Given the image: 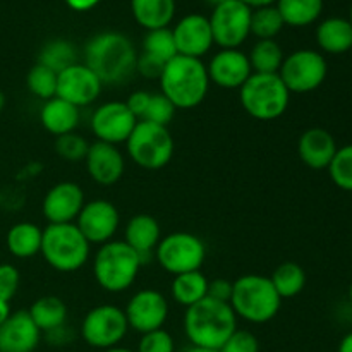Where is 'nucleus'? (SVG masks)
Listing matches in <instances>:
<instances>
[{"label":"nucleus","mask_w":352,"mask_h":352,"mask_svg":"<svg viewBox=\"0 0 352 352\" xmlns=\"http://www.w3.org/2000/svg\"><path fill=\"white\" fill-rule=\"evenodd\" d=\"M339 352H352V332L347 333L339 344Z\"/></svg>","instance_id":"09e8293b"},{"label":"nucleus","mask_w":352,"mask_h":352,"mask_svg":"<svg viewBox=\"0 0 352 352\" xmlns=\"http://www.w3.org/2000/svg\"><path fill=\"white\" fill-rule=\"evenodd\" d=\"M41 336L30 313L14 311L0 325V352H34Z\"/></svg>","instance_id":"412c9836"},{"label":"nucleus","mask_w":352,"mask_h":352,"mask_svg":"<svg viewBox=\"0 0 352 352\" xmlns=\"http://www.w3.org/2000/svg\"><path fill=\"white\" fill-rule=\"evenodd\" d=\"M208 278L201 270L175 275L170 284V294L177 305L189 308L208 296Z\"/></svg>","instance_id":"c85d7f7f"},{"label":"nucleus","mask_w":352,"mask_h":352,"mask_svg":"<svg viewBox=\"0 0 352 352\" xmlns=\"http://www.w3.org/2000/svg\"><path fill=\"white\" fill-rule=\"evenodd\" d=\"M329 74V64L323 54L311 50V48H301L285 55L280 65L278 76L284 81L289 93L296 95H306L325 82Z\"/></svg>","instance_id":"9d476101"},{"label":"nucleus","mask_w":352,"mask_h":352,"mask_svg":"<svg viewBox=\"0 0 352 352\" xmlns=\"http://www.w3.org/2000/svg\"><path fill=\"white\" fill-rule=\"evenodd\" d=\"M241 2H244L246 6H250L251 9H256V7H263V6H272L274 2H277V0H241Z\"/></svg>","instance_id":"8fccbe9b"},{"label":"nucleus","mask_w":352,"mask_h":352,"mask_svg":"<svg viewBox=\"0 0 352 352\" xmlns=\"http://www.w3.org/2000/svg\"><path fill=\"white\" fill-rule=\"evenodd\" d=\"M41 236H43V229H40L36 223L19 222L10 227L7 232V250L12 256L21 258V260L33 258L40 254Z\"/></svg>","instance_id":"cd10ccee"},{"label":"nucleus","mask_w":352,"mask_h":352,"mask_svg":"<svg viewBox=\"0 0 352 352\" xmlns=\"http://www.w3.org/2000/svg\"><path fill=\"white\" fill-rule=\"evenodd\" d=\"M6 102H7L6 95H3V91H2V89H0V113H2L3 109H6Z\"/></svg>","instance_id":"864d4df0"},{"label":"nucleus","mask_w":352,"mask_h":352,"mask_svg":"<svg viewBox=\"0 0 352 352\" xmlns=\"http://www.w3.org/2000/svg\"><path fill=\"white\" fill-rule=\"evenodd\" d=\"M277 9L284 24L305 28L315 23L323 12V0H277Z\"/></svg>","instance_id":"c756f323"},{"label":"nucleus","mask_w":352,"mask_h":352,"mask_svg":"<svg viewBox=\"0 0 352 352\" xmlns=\"http://www.w3.org/2000/svg\"><path fill=\"white\" fill-rule=\"evenodd\" d=\"M85 203L81 186L72 181H62L45 192L41 213L48 223H74Z\"/></svg>","instance_id":"f3484780"},{"label":"nucleus","mask_w":352,"mask_h":352,"mask_svg":"<svg viewBox=\"0 0 352 352\" xmlns=\"http://www.w3.org/2000/svg\"><path fill=\"white\" fill-rule=\"evenodd\" d=\"M127 155L144 170H160L170 164L175 151L174 138L165 126L138 120L126 143Z\"/></svg>","instance_id":"6e6552de"},{"label":"nucleus","mask_w":352,"mask_h":352,"mask_svg":"<svg viewBox=\"0 0 352 352\" xmlns=\"http://www.w3.org/2000/svg\"><path fill=\"white\" fill-rule=\"evenodd\" d=\"M102 89L103 85L96 78L95 72L78 62L57 74V95L55 96L65 100L78 109H82L95 103L102 95Z\"/></svg>","instance_id":"dca6fc26"},{"label":"nucleus","mask_w":352,"mask_h":352,"mask_svg":"<svg viewBox=\"0 0 352 352\" xmlns=\"http://www.w3.org/2000/svg\"><path fill=\"white\" fill-rule=\"evenodd\" d=\"M89 143L74 131V133L64 134V136H58L55 140V153L65 162H81L86 158L88 153Z\"/></svg>","instance_id":"4c0bfd02"},{"label":"nucleus","mask_w":352,"mask_h":352,"mask_svg":"<svg viewBox=\"0 0 352 352\" xmlns=\"http://www.w3.org/2000/svg\"><path fill=\"white\" fill-rule=\"evenodd\" d=\"M168 311L170 308H168L167 298L157 289H141L124 308L129 329L136 330L141 336L164 329Z\"/></svg>","instance_id":"4468645a"},{"label":"nucleus","mask_w":352,"mask_h":352,"mask_svg":"<svg viewBox=\"0 0 352 352\" xmlns=\"http://www.w3.org/2000/svg\"><path fill=\"white\" fill-rule=\"evenodd\" d=\"M136 124L138 119L127 109L126 102L119 100L105 102L96 107L89 120V127L96 141L116 144V146L126 143Z\"/></svg>","instance_id":"ddd939ff"},{"label":"nucleus","mask_w":352,"mask_h":352,"mask_svg":"<svg viewBox=\"0 0 352 352\" xmlns=\"http://www.w3.org/2000/svg\"><path fill=\"white\" fill-rule=\"evenodd\" d=\"M251 9L241 0H226L213 7L210 19L213 43L220 48H239L251 34Z\"/></svg>","instance_id":"f8f14e48"},{"label":"nucleus","mask_w":352,"mask_h":352,"mask_svg":"<svg viewBox=\"0 0 352 352\" xmlns=\"http://www.w3.org/2000/svg\"><path fill=\"white\" fill-rule=\"evenodd\" d=\"M10 315H12V309H10V301L0 299V325H2V323L6 322Z\"/></svg>","instance_id":"de8ad7c7"},{"label":"nucleus","mask_w":352,"mask_h":352,"mask_svg":"<svg viewBox=\"0 0 352 352\" xmlns=\"http://www.w3.org/2000/svg\"><path fill=\"white\" fill-rule=\"evenodd\" d=\"M85 165L93 182L109 188L122 179L124 170H126V158L116 144L95 141L89 144Z\"/></svg>","instance_id":"aec40b11"},{"label":"nucleus","mask_w":352,"mask_h":352,"mask_svg":"<svg viewBox=\"0 0 352 352\" xmlns=\"http://www.w3.org/2000/svg\"><path fill=\"white\" fill-rule=\"evenodd\" d=\"M284 26V19L274 3L256 7L251 12V34H254L258 40H275Z\"/></svg>","instance_id":"72a5a7b5"},{"label":"nucleus","mask_w":352,"mask_h":352,"mask_svg":"<svg viewBox=\"0 0 352 352\" xmlns=\"http://www.w3.org/2000/svg\"><path fill=\"white\" fill-rule=\"evenodd\" d=\"M138 52L133 41L119 31H103L89 38L85 47L86 67L103 86H122L136 74Z\"/></svg>","instance_id":"f257e3e1"},{"label":"nucleus","mask_w":352,"mask_h":352,"mask_svg":"<svg viewBox=\"0 0 352 352\" xmlns=\"http://www.w3.org/2000/svg\"><path fill=\"white\" fill-rule=\"evenodd\" d=\"M102 0H65L69 7L72 10H78V12H86V10H91L93 7H96Z\"/></svg>","instance_id":"49530a36"},{"label":"nucleus","mask_w":352,"mask_h":352,"mask_svg":"<svg viewBox=\"0 0 352 352\" xmlns=\"http://www.w3.org/2000/svg\"><path fill=\"white\" fill-rule=\"evenodd\" d=\"M230 308L237 318L253 325H263L278 315L282 298L275 291L270 277L246 274L232 282Z\"/></svg>","instance_id":"20e7f679"},{"label":"nucleus","mask_w":352,"mask_h":352,"mask_svg":"<svg viewBox=\"0 0 352 352\" xmlns=\"http://www.w3.org/2000/svg\"><path fill=\"white\" fill-rule=\"evenodd\" d=\"M284 57V50L275 40H258L248 54L251 69L258 74H278Z\"/></svg>","instance_id":"2f4dec72"},{"label":"nucleus","mask_w":352,"mask_h":352,"mask_svg":"<svg viewBox=\"0 0 352 352\" xmlns=\"http://www.w3.org/2000/svg\"><path fill=\"white\" fill-rule=\"evenodd\" d=\"M206 2H208V3H212V6L215 7V6H219V3L226 2V0H206Z\"/></svg>","instance_id":"5fc2aeb1"},{"label":"nucleus","mask_w":352,"mask_h":352,"mask_svg":"<svg viewBox=\"0 0 352 352\" xmlns=\"http://www.w3.org/2000/svg\"><path fill=\"white\" fill-rule=\"evenodd\" d=\"M327 170L337 188L352 192V144H346L337 150L336 157Z\"/></svg>","instance_id":"e433bc0d"},{"label":"nucleus","mask_w":352,"mask_h":352,"mask_svg":"<svg viewBox=\"0 0 352 352\" xmlns=\"http://www.w3.org/2000/svg\"><path fill=\"white\" fill-rule=\"evenodd\" d=\"M172 34H174L177 55L184 57L201 58L215 45L210 19L203 14H188L179 19L172 30Z\"/></svg>","instance_id":"6ab92c4d"},{"label":"nucleus","mask_w":352,"mask_h":352,"mask_svg":"<svg viewBox=\"0 0 352 352\" xmlns=\"http://www.w3.org/2000/svg\"><path fill=\"white\" fill-rule=\"evenodd\" d=\"M40 254L54 270L72 274L88 263L91 244L76 223H48L41 236Z\"/></svg>","instance_id":"423d86ee"},{"label":"nucleus","mask_w":352,"mask_h":352,"mask_svg":"<svg viewBox=\"0 0 352 352\" xmlns=\"http://www.w3.org/2000/svg\"><path fill=\"white\" fill-rule=\"evenodd\" d=\"M160 93L167 96L177 110L196 109L206 98L210 78L201 58L175 55L165 64L160 79Z\"/></svg>","instance_id":"7ed1b4c3"},{"label":"nucleus","mask_w":352,"mask_h":352,"mask_svg":"<svg viewBox=\"0 0 352 352\" xmlns=\"http://www.w3.org/2000/svg\"><path fill=\"white\" fill-rule=\"evenodd\" d=\"M129 332L126 313L116 305H98L89 309L81 323V337L89 347L105 351L119 346Z\"/></svg>","instance_id":"9b49d317"},{"label":"nucleus","mask_w":352,"mask_h":352,"mask_svg":"<svg viewBox=\"0 0 352 352\" xmlns=\"http://www.w3.org/2000/svg\"><path fill=\"white\" fill-rule=\"evenodd\" d=\"M74 223L89 244L102 246L113 241L120 226V213L109 199H91L85 203Z\"/></svg>","instance_id":"2eb2a0df"},{"label":"nucleus","mask_w":352,"mask_h":352,"mask_svg":"<svg viewBox=\"0 0 352 352\" xmlns=\"http://www.w3.org/2000/svg\"><path fill=\"white\" fill-rule=\"evenodd\" d=\"M28 313L41 333H50L65 327L69 309L67 305L57 296H43L31 305Z\"/></svg>","instance_id":"a878e982"},{"label":"nucleus","mask_w":352,"mask_h":352,"mask_svg":"<svg viewBox=\"0 0 352 352\" xmlns=\"http://www.w3.org/2000/svg\"><path fill=\"white\" fill-rule=\"evenodd\" d=\"M150 96H151L150 91H144V89H138V91L131 93L129 98L126 100L127 109L131 110V113H133V116L136 117L138 120L143 119L144 112H146L148 102H150Z\"/></svg>","instance_id":"c03bdc74"},{"label":"nucleus","mask_w":352,"mask_h":352,"mask_svg":"<svg viewBox=\"0 0 352 352\" xmlns=\"http://www.w3.org/2000/svg\"><path fill=\"white\" fill-rule=\"evenodd\" d=\"M351 50H352V48H351Z\"/></svg>","instance_id":"13d9d810"},{"label":"nucleus","mask_w":352,"mask_h":352,"mask_svg":"<svg viewBox=\"0 0 352 352\" xmlns=\"http://www.w3.org/2000/svg\"><path fill=\"white\" fill-rule=\"evenodd\" d=\"M134 19L146 31L168 28L175 16V0H131Z\"/></svg>","instance_id":"bb28decb"},{"label":"nucleus","mask_w":352,"mask_h":352,"mask_svg":"<svg viewBox=\"0 0 352 352\" xmlns=\"http://www.w3.org/2000/svg\"><path fill=\"white\" fill-rule=\"evenodd\" d=\"M220 352H260V342L250 330L237 329L219 349Z\"/></svg>","instance_id":"a19ab883"},{"label":"nucleus","mask_w":352,"mask_h":352,"mask_svg":"<svg viewBox=\"0 0 352 352\" xmlns=\"http://www.w3.org/2000/svg\"><path fill=\"white\" fill-rule=\"evenodd\" d=\"M160 241L162 227L153 215L138 213L127 220L124 229V243L140 254L143 265H146V258L155 256V250Z\"/></svg>","instance_id":"5701e85b"},{"label":"nucleus","mask_w":352,"mask_h":352,"mask_svg":"<svg viewBox=\"0 0 352 352\" xmlns=\"http://www.w3.org/2000/svg\"><path fill=\"white\" fill-rule=\"evenodd\" d=\"M184 352H220L217 349H206V347H196V346H191L188 347Z\"/></svg>","instance_id":"3c124183"},{"label":"nucleus","mask_w":352,"mask_h":352,"mask_svg":"<svg viewBox=\"0 0 352 352\" xmlns=\"http://www.w3.org/2000/svg\"><path fill=\"white\" fill-rule=\"evenodd\" d=\"M208 298L220 302H230L232 298V282L227 278H213L208 282Z\"/></svg>","instance_id":"a18cd8bd"},{"label":"nucleus","mask_w":352,"mask_h":352,"mask_svg":"<svg viewBox=\"0 0 352 352\" xmlns=\"http://www.w3.org/2000/svg\"><path fill=\"white\" fill-rule=\"evenodd\" d=\"M21 274L14 265L2 263L0 265V299L10 301L19 291Z\"/></svg>","instance_id":"79ce46f5"},{"label":"nucleus","mask_w":352,"mask_h":352,"mask_svg":"<svg viewBox=\"0 0 352 352\" xmlns=\"http://www.w3.org/2000/svg\"><path fill=\"white\" fill-rule=\"evenodd\" d=\"M349 21H351V24H352V6H351V14H349Z\"/></svg>","instance_id":"4d7b16f0"},{"label":"nucleus","mask_w":352,"mask_h":352,"mask_svg":"<svg viewBox=\"0 0 352 352\" xmlns=\"http://www.w3.org/2000/svg\"><path fill=\"white\" fill-rule=\"evenodd\" d=\"M337 141L327 129L311 127L299 136L298 155L302 164L313 170H327L336 157Z\"/></svg>","instance_id":"4be33fe9"},{"label":"nucleus","mask_w":352,"mask_h":352,"mask_svg":"<svg viewBox=\"0 0 352 352\" xmlns=\"http://www.w3.org/2000/svg\"><path fill=\"white\" fill-rule=\"evenodd\" d=\"M26 86L31 95L47 102L57 95V72L36 62L28 72Z\"/></svg>","instance_id":"f704fd0d"},{"label":"nucleus","mask_w":352,"mask_h":352,"mask_svg":"<svg viewBox=\"0 0 352 352\" xmlns=\"http://www.w3.org/2000/svg\"><path fill=\"white\" fill-rule=\"evenodd\" d=\"M349 301H351V305H352V284H351V287H349Z\"/></svg>","instance_id":"6e6d98bb"},{"label":"nucleus","mask_w":352,"mask_h":352,"mask_svg":"<svg viewBox=\"0 0 352 352\" xmlns=\"http://www.w3.org/2000/svg\"><path fill=\"white\" fill-rule=\"evenodd\" d=\"M38 64L52 69L54 72H62L64 69L78 64V50L67 40H50L41 47L38 54Z\"/></svg>","instance_id":"473e14b6"},{"label":"nucleus","mask_w":352,"mask_h":352,"mask_svg":"<svg viewBox=\"0 0 352 352\" xmlns=\"http://www.w3.org/2000/svg\"><path fill=\"white\" fill-rule=\"evenodd\" d=\"M184 333L191 346L219 351L237 330V316L229 302L208 298L186 308Z\"/></svg>","instance_id":"f03ea898"},{"label":"nucleus","mask_w":352,"mask_h":352,"mask_svg":"<svg viewBox=\"0 0 352 352\" xmlns=\"http://www.w3.org/2000/svg\"><path fill=\"white\" fill-rule=\"evenodd\" d=\"M210 82L223 89H239L253 74L248 54L239 48H220L208 65Z\"/></svg>","instance_id":"a211bd4d"},{"label":"nucleus","mask_w":352,"mask_h":352,"mask_svg":"<svg viewBox=\"0 0 352 352\" xmlns=\"http://www.w3.org/2000/svg\"><path fill=\"white\" fill-rule=\"evenodd\" d=\"M165 62H162L160 58L153 57V55H148L144 52L138 54V60H136V72L140 76L146 79H155L158 81L164 72Z\"/></svg>","instance_id":"37998d69"},{"label":"nucleus","mask_w":352,"mask_h":352,"mask_svg":"<svg viewBox=\"0 0 352 352\" xmlns=\"http://www.w3.org/2000/svg\"><path fill=\"white\" fill-rule=\"evenodd\" d=\"M102 352H136L133 349H129V347H120V346H116V347H110V349H105Z\"/></svg>","instance_id":"603ef678"},{"label":"nucleus","mask_w":352,"mask_h":352,"mask_svg":"<svg viewBox=\"0 0 352 352\" xmlns=\"http://www.w3.org/2000/svg\"><path fill=\"white\" fill-rule=\"evenodd\" d=\"M143 52L148 55L160 58L162 62L167 64L170 58L177 55L175 48L174 34L168 28H160V30H151L144 34L143 38Z\"/></svg>","instance_id":"c9c22d12"},{"label":"nucleus","mask_w":352,"mask_h":352,"mask_svg":"<svg viewBox=\"0 0 352 352\" xmlns=\"http://www.w3.org/2000/svg\"><path fill=\"white\" fill-rule=\"evenodd\" d=\"M206 258V246L201 237L179 230L162 237L155 250V260L170 275L201 270Z\"/></svg>","instance_id":"1a4fd4ad"},{"label":"nucleus","mask_w":352,"mask_h":352,"mask_svg":"<svg viewBox=\"0 0 352 352\" xmlns=\"http://www.w3.org/2000/svg\"><path fill=\"white\" fill-rule=\"evenodd\" d=\"M175 107L170 100L167 98L162 93H151L150 102H148L146 112H144L143 119L146 122H153L158 124V126H165L168 127V124L174 120L175 117Z\"/></svg>","instance_id":"58836bf2"},{"label":"nucleus","mask_w":352,"mask_h":352,"mask_svg":"<svg viewBox=\"0 0 352 352\" xmlns=\"http://www.w3.org/2000/svg\"><path fill=\"white\" fill-rule=\"evenodd\" d=\"M275 291L282 299H291L301 294L306 287V272L296 261H284L270 275Z\"/></svg>","instance_id":"7c9ffc66"},{"label":"nucleus","mask_w":352,"mask_h":352,"mask_svg":"<svg viewBox=\"0 0 352 352\" xmlns=\"http://www.w3.org/2000/svg\"><path fill=\"white\" fill-rule=\"evenodd\" d=\"M136 352H175L174 337L165 329L143 333Z\"/></svg>","instance_id":"ea45409f"},{"label":"nucleus","mask_w":352,"mask_h":352,"mask_svg":"<svg viewBox=\"0 0 352 352\" xmlns=\"http://www.w3.org/2000/svg\"><path fill=\"white\" fill-rule=\"evenodd\" d=\"M239 102L248 116L268 122L280 119L287 112L291 93L278 74L253 72L239 88Z\"/></svg>","instance_id":"0eeeda50"},{"label":"nucleus","mask_w":352,"mask_h":352,"mask_svg":"<svg viewBox=\"0 0 352 352\" xmlns=\"http://www.w3.org/2000/svg\"><path fill=\"white\" fill-rule=\"evenodd\" d=\"M316 43L325 54L340 55L352 48V24L346 17H327L316 28Z\"/></svg>","instance_id":"393cba45"},{"label":"nucleus","mask_w":352,"mask_h":352,"mask_svg":"<svg viewBox=\"0 0 352 352\" xmlns=\"http://www.w3.org/2000/svg\"><path fill=\"white\" fill-rule=\"evenodd\" d=\"M141 258L124 241H109L96 250L93 258V277L110 294H119L133 287L140 275Z\"/></svg>","instance_id":"39448f33"},{"label":"nucleus","mask_w":352,"mask_h":352,"mask_svg":"<svg viewBox=\"0 0 352 352\" xmlns=\"http://www.w3.org/2000/svg\"><path fill=\"white\" fill-rule=\"evenodd\" d=\"M81 109L71 105L65 100L54 96V98L43 102L40 109V122L47 133L58 138L64 134L74 133L76 127L81 120Z\"/></svg>","instance_id":"b1692460"}]
</instances>
